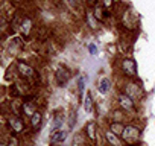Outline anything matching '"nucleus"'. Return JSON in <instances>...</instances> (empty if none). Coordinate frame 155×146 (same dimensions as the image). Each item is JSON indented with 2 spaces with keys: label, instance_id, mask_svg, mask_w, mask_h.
<instances>
[{
  "label": "nucleus",
  "instance_id": "nucleus-1",
  "mask_svg": "<svg viewBox=\"0 0 155 146\" xmlns=\"http://www.w3.org/2000/svg\"><path fill=\"white\" fill-rule=\"evenodd\" d=\"M138 137H140V129H138V128H135V126H132V125L125 126V131H123V134H122V138H123L126 143L132 144L134 141L138 140Z\"/></svg>",
  "mask_w": 155,
  "mask_h": 146
},
{
  "label": "nucleus",
  "instance_id": "nucleus-2",
  "mask_svg": "<svg viewBox=\"0 0 155 146\" xmlns=\"http://www.w3.org/2000/svg\"><path fill=\"white\" fill-rule=\"evenodd\" d=\"M122 70L126 76H135L137 73V65H135V61L131 59V58H126L122 61Z\"/></svg>",
  "mask_w": 155,
  "mask_h": 146
},
{
  "label": "nucleus",
  "instance_id": "nucleus-3",
  "mask_svg": "<svg viewBox=\"0 0 155 146\" xmlns=\"http://www.w3.org/2000/svg\"><path fill=\"white\" fill-rule=\"evenodd\" d=\"M8 123H9L11 131H14V132H21L23 128H25V125H23V122H21V119L18 116H12Z\"/></svg>",
  "mask_w": 155,
  "mask_h": 146
},
{
  "label": "nucleus",
  "instance_id": "nucleus-4",
  "mask_svg": "<svg viewBox=\"0 0 155 146\" xmlns=\"http://www.w3.org/2000/svg\"><path fill=\"white\" fill-rule=\"evenodd\" d=\"M68 79H70L68 70H65L64 67H59V68L56 70V82H58L59 85H64Z\"/></svg>",
  "mask_w": 155,
  "mask_h": 146
},
{
  "label": "nucleus",
  "instance_id": "nucleus-5",
  "mask_svg": "<svg viewBox=\"0 0 155 146\" xmlns=\"http://www.w3.org/2000/svg\"><path fill=\"white\" fill-rule=\"evenodd\" d=\"M62 123H64L62 111H56V114H55V117H53V122H52V125H50V131H52V132H55V131L61 129Z\"/></svg>",
  "mask_w": 155,
  "mask_h": 146
},
{
  "label": "nucleus",
  "instance_id": "nucleus-6",
  "mask_svg": "<svg viewBox=\"0 0 155 146\" xmlns=\"http://www.w3.org/2000/svg\"><path fill=\"white\" fill-rule=\"evenodd\" d=\"M119 104H120L122 108L126 110V111H132V108H134V102H132V99H131L128 95H120V96H119Z\"/></svg>",
  "mask_w": 155,
  "mask_h": 146
},
{
  "label": "nucleus",
  "instance_id": "nucleus-7",
  "mask_svg": "<svg viewBox=\"0 0 155 146\" xmlns=\"http://www.w3.org/2000/svg\"><path fill=\"white\" fill-rule=\"evenodd\" d=\"M65 137H67V131H64V129H58V131L52 132V135H50V143H52V144L61 143V141L65 140Z\"/></svg>",
  "mask_w": 155,
  "mask_h": 146
},
{
  "label": "nucleus",
  "instance_id": "nucleus-8",
  "mask_svg": "<svg viewBox=\"0 0 155 146\" xmlns=\"http://www.w3.org/2000/svg\"><path fill=\"white\" fill-rule=\"evenodd\" d=\"M17 67H18V71L21 73V75H23L25 78H32V76L35 75L34 68H32L31 65L25 64V62H18V64H17Z\"/></svg>",
  "mask_w": 155,
  "mask_h": 146
},
{
  "label": "nucleus",
  "instance_id": "nucleus-9",
  "mask_svg": "<svg viewBox=\"0 0 155 146\" xmlns=\"http://www.w3.org/2000/svg\"><path fill=\"white\" fill-rule=\"evenodd\" d=\"M126 95L129 96V98H141L143 96V90L138 87V85H134V84H129L128 87H126Z\"/></svg>",
  "mask_w": 155,
  "mask_h": 146
},
{
  "label": "nucleus",
  "instance_id": "nucleus-10",
  "mask_svg": "<svg viewBox=\"0 0 155 146\" xmlns=\"http://www.w3.org/2000/svg\"><path fill=\"white\" fill-rule=\"evenodd\" d=\"M31 29H32V22H31V18H23V20H21V23H20V32L23 34V37H25V38H26V37H29Z\"/></svg>",
  "mask_w": 155,
  "mask_h": 146
},
{
  "label": "nucleus",
  "instance_id": "nucleus-11",
  "mask_svg": "<svg viewBox=\"0 0 155 146\" xmlns=\"http://www.w3.org/2000/svg\"><path fill=\"white\" fill-rule=\"evenodd\" d=\"M21 111L25 113V116H34L35 114V105H34V102H31V101H25L23 104H21Z\"/></svg>",
  "mask_w": 155,
  "mask_h": 146
},
{
  "label": "nucleus",
  "instance_id": "nucleus-12",
  "mask_svg": "<svg viewBox=\"0 0 155 146\" xmlns=\"http://www.w3.org/2000/svg\"><path fill=\"white\" fill-rule=\"evenodd\" d=\"M85 132H87V137H88L91 141H96V123H94V122H88V123H87Z\"/></svg>",
  "mask_w": 155,
  "mask_h": 146
},
{
  "label": "nucleus",
  "instance_id": "nucleus-13",
  "mask_svg": "<svg viewBox=\"0 0 155 146\" xmlns=\"http://www.w3.org/2000/svg\"><path fill=\"white\" fill-rule=\"evenodd\" d=\"M110 85H111L110 79H108V78H102V79L99 81L97 90H99V91H101L102 95H107V93H108V90H110Z\"/></svg>",
  "mask_w": 155,
  "mask_h": 146
},
{
  "label": "nucleus",
  "instance_id": "nucleus-14",
  "mask_svg": "<svg viewBox=\"0 0 155 146\" xmlns=\"http://www.w3.org/2000/svg\"><path fill=\"white\" fill-rule=\"evenodd\" d=\"M110 131L111 132H114L117 137H120L122 134H123V131H125V126L122 125V123H117V122H113L111 125H110Z\"/></svg>",
  "mask_w": 155,
  "mask_h": 146
},
{
  "label": "nucleus",
  "instance_id": "nucleus-15",
  "mask_svg": "<svg viewBox=\"0 0 155 146\" xmlns=\"http://www.w3.org/2000/svg\"><path fill=\"white\" fill-rule=\"evenodd\" d=\"M41 113H38V111H35V114L31 117V125H32V128L34 129H40V126H41Z\"/></svg>",
  "mask_w": 155,
  "mask_h": 146
},
{
  "label": "nucleus",
  "instance_id": "nucleus-16",
  "mask_svg": "<svg viewBox=\"0 0 155 146\" xmlns=\"http://www.w3.org/2000/svg\"><path fill=\"white\" fill-rule=\"evenodd\" d=\"M105 138L113 144V146H120L122 143H120V140H119V137L114 134V132H111V131H108L107 134H105Z\"/></svg>",
  "mask_w": 155,
  "mask_h": 146
},
{
  "label": "nucleus",
  "instance_id": "nucleus-17",
  "mask_svg": "<svg viewBox=\"0 0 155 146\" xmlns=\"http://www.w3.org/2000/svg\"><path fill=\"white\" fill-rule=\"evenodd\" d=\"M84 108L87 113H91L93 111V99H91V95L87 93L85 95V99H84Z\"/></svg>",
  "mask_w": 155,
  "mask_h": 146
},
{
  "label": "nucleus",
  "instance_id": "nucleus-18",
  "mask_svg": "<svg viewBox=\"0 0 155 146\" xmlns=\"http://www.w3.org/2000/svg\"><path fill=\"white\" fill-rule=\"evenodd\" d=\"M94 15H96L97 20H105V17H107V14H104V11H102L101 6H96L94 8Z\"/></svg>",
  "mask_w": 155,
  "mask_h": 146
},
{
  "label": "nucleus",
  "instance_id": "nucleus-19",
  "mask_svg": "<svg viewBox=\"0 0 155 146\" xmlns=\"http://www.w3.org/2000/svg\"><path fill=\"white\" fill-rule=\"evenodd\" d=\"M6 146H18V140H17V137H11Z\"/></svg>",
  "mask_w": 155,
  "mask_h": 146
},
{
  "label": "nucleus",
  "instance_id": "nucleus-20",
  "mask_svg": "<svg viewBox=\"0 0 155 146\" xmlns=\"http://www.w3.org/2000/svg\"><path fill=\"white\" fill-rule=\"evenodd\" d=\"M102 3H104V6H105V8H108V9H110V8L113 6V0H102Z\"/></svg>",
  "mask_w": 155,
  "mask_h": 146
},
{
  "label": "nucleus",
  "instance_id": "nucleus-21",
  "mask_svg": "<svg viewBox=\"0 0 155 146\" xmlns=\"http://www.w3.org/2000/svg\"><path fill=\"white\" fill-rule=\"evenodd\" d=\"M79 93H81V95L84 93V78L79 79Z\"/></svg>",
  "mask_w": 155,
  "mask_h": 146
},
{
  "label": "nucleus",
  "instance_id": "nucleus-22",
  "mask_svg": "<svg viewBox=\"0 0 155 146\" xmlns=\"http://www.w3.org/2000/svg\"><path fill=\"white\" fill-rule=\"evenodd\" d=\"M67 2H68L70 6H76L78 5V0H67Z\"/></svg>",
  "mask_w": 155,
  "mask_h": 146
},
{
  "label": "nucleus",
  "instance_id": "nucleus-23",
  "mask_svg": "<svg viewBox=\"0 0 155 146\" xmlns=\"http://www.w3.org/2000/svg\"><path fill=\"white\" fill-rule=\"evenodd\" d=\"M90 53H91V55H94V53H96V47H94L93 44L90 46Z\"/></svg>",
  "mask_w": 155,
  "mask_h": 146
},
{
  "label": "nucleus",
  "instance_id": "nucleus-24",
  "mask_svg": "<svg viewBox=\"0 0 155 146\" xmlns=\"http://www.w3.org/2000/svg\"><path fill=\"white\" fill-rule=\"evenodd\" d=\"M88 2H90V3H93V2H94V0H88Z\"/></svg>",
  "mask_w": 155,
  "mask_h": 146
},
{
  "label": "nucleus",
  "instance_id": "nucleus-25",
  "mask_svg": "<svg viewBox=\"0 0 155 146\" xmlns=\"http://www.w3.org/2000/svg\"><path fill=\"white\" fill-rule=\"evenodd\" d=\"M14 2H20V0H14Z\"/></svg>",
  "mask_w": 155,
  "mask_h": 146
}]
</instances>
